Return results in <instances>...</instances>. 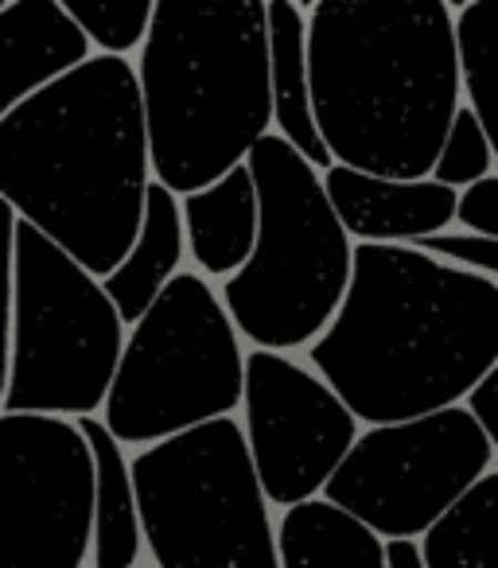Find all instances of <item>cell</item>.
<instances>
[{
    "instance_id": "10",
    "label": "cell",
    "mask_w": 498,
    "mask_h": 568,
    "mask_svg": "<svg viewBox=\"0 0 498 568\" xmlns=\"http://www.w3.org/2000/svg\"><path fill=\"white\" fill-rule=\"evenodd\" d=\"M94 464L74 420L0 413V568H82Z\"/></svg>"
},
{
    "instance_id": "7",
    "label": "cell",
    "mask_w": 498,
    "mask_h": 568,
    "mask_svg": "<svg viewBox=\"0 0 498 568\" xmlns=\"http://www.w3.org/2000/svg\"><path fill=\"white\" fill-rule=\"evenodd\" d=\"M121 347L125 324L102 281L17 219L4 413L94 417L110 394Z\"/></svg>"
},
{
    "instance_id": "27",
    "label": "cell",
    "mask_w": 498,
    "mask_h": 568,
    "mask_svg": "<svg viewBox=\"0 0 498 568\" xmlns=\"http://www.w3.org/2000/svg\"><path fill=\"white\" fill-rule=\"evenodd\" d=\"M382 557L386 568H420L417 541H382Z\"/></svg>"
},
{
    "instance_id": "18",
    "label": "cell",
    "mask_w": 498,
    "mask_h": 568,
    "mask_svg": "<svg viewBox=\"0 0 498 568\" xmlns=\"http://www.w3.org/2000/svg\"><path fill=\"white\" fill-rule=\"evenodd\" d=\"M277 568H386L382 541L324 498L288 506L277 526Z\"/></svg>"
},
{
    "instance_id": "14",
    "label": "cell",
    "mask_w": 498,
    "mask_h": 568,
    "mask_svg": "<svg viewBox=\"0 0 498 568\" xmlns=\"http://www.w3.org/2000/svg\"><path fill=\"white\" fill-rule=\"evenodd\" d=\"M183 237L203 273L234 276L250 261L257 237V191L250 168H230L222 180L180 199Z\"/></svg>"
},
{
    "instance_id": "8",
    "label": "cell",
    "mask_w": 498,
    "mask_h": 568,
    "mask_svg": "<svg viewBox=\"0 0 498 568\" xmlns=\"http://www.w3.org/2000/svg\"><path fill=\"white\" fill-rule=\"evenodd\" d=\"M242 343L218 293L175 273L129 332L102 402L118 444H152L222 420L242 405Z\"/></svg>"
},
{
    "instance_id": "19",
    "label": "cell",
    "mask_w": 498,
    "mask_h": 568,
    "mask_svg": "<svg viewBox=\"0 0 498 568\" xmlns=\"http://www.w3.org/2000/svg\"><path fill=\"white\" fill-rule=\"evenodd\" d=\"M420 568H498V471H487L425 529Z\"/></svg>"
},
{
    "instance_id": "6",
    "label": "cell",
    "mask_w": 498,
    "mask_h": 568,
    "mask_svg": "<svg viewBox=\"0 0 498 568\" xmlns=\"http://www.w3.org/2000/svg\"><path fill=\"white\" fill-rule=\"evenodd\" d=\"M129 479L156 568H277V526L234 417L141 448Z\"/></svg>"
},
{
    "instance_id": "5",
    "label": "cell",
    "mask_w": 498,
    "mask_h": 568,
    "mask_svg": "<svg viewBox=\"0 0 498 568\" xmlns=\"http://www.w3.org/2000/svg\"><path fill=\"white\" fill-rule=\"evenodd\" d=\"M257 191L254 253L222 281V308L257 351L308 347L339 308L350 281V237L343 234L324 183L277 133L245 152Z\"/></svg>"
},
{
    "instance_id": "20",
    "label": "cell",
    "mask_w": 498,
    "mask_h": 568,
    "mask_svg": "<svg viewBox=\"0 0 498 568\" xmlns=\"http://www.w3.org/2000/svg\"><path fill=\"white\" fill-rule=\"evenodd\" d=\"M451 48H456L459 90H467V110L479 118L490 136V121L498 113L495 102V63H490V4L471 0L451 9Z\"/></svg>"
},
{
    "instance_id": "13",
    "label": "cell",
    "mask_w": 498,
    "mask_h": 568,
    "mask_svg": "<svg viewBox=\"0 0 498 568\" xmlns=\"http://www.w3.org/2000/svg\"><path fill=\"white\" fill-rule=\"evenodd\" d=\"M87 59V36L55 0H9L0 12V121Z\"/></svg>"
},
{
    "instance_id": "16",
    "label": "cell",
    "mask_w": 498,
    "mask_h": 568,
    "mask_svg": "<svg viewBox=\"0 0 498 568\" xmlns=\"http://www.w3.org/2000/svg\"><path fill=\"white\" fill-rule=\"evenodd\" d=\"M265 40H270V102L277 136L319 172L332 168L327 149L312 121L308 71H304V9L293 0L265 4Z\"/></svg>"
},
{
    "instance_id": "4",
    "label": "cell",
    "mask_w": 498,
    "mask_h": 568,
    "mask_svg": "<svg viewBox=\"0 0 498 568\" xmlns=\"http://www.w3.org/2000/svg\"><path fill=\"white\" fill-rule=\"evenodd\" d=\"M133 74L149 168L175 199L245 164L273 133L262 0H156Z\"/></svg>"
},
{
    "instance_id": "23",
    "label": "cell",
    "mask_w": 498,
    "mask_h": 568,
    "mask_svg": "<svg viewBox=\"0 0 498 568\" xmlns=\"http://www.w3.org/2000/svg\"><path fill=\"white\" fill-rule=\"evenodd\" d=\"M409 250L444 261V265H451V268H467V273L490 276V281H495V273H498V242L495 237L448 234V230H440V234L417 237Z\"/></svg>"
},
{
    "instance_id": "22",
    "label": "cell",
    "mask_w": 498,
    "mask_h": 568,
    "mask_svg": "<svg viewBox=\"0 0 498 568\" xmlns=\"http://www.w3.org/2000/svg\"><path fill=\"white\" fill-rule=\"evenodd\" d=\"M490 168H495V149H490L487 129L479 125V118H475L467 105H459L448 133H444V144H440V152H436V164L428 180L456 191V187H471V183L495 175Z\"/></svg>"
},
{
    "instance_id": "1",
    "label": "cell",
    "mask_w": 498,
    "mask_h": 568,
    "mask_svg": "<svg viewBox=\"0 0 498 568\" xmlns=\"http://www.w3.org/2000/svg\"><path fill=\"white\" fill-rule=\"evenodd\" d=\"M308 358L370 428L451 409L498 366V281L409 245H355L347 293Z\"/></svg>"
},
{
    "instance_id": "24",
    "label": "cell",
    "mask_w": 498,
    "mask_h": 568,
    "mask_svg": "<svg viewBox=\"0 0 498 568\" xmlns=\"http://www.w3.org/2000/svg\"><path fill=\"white\" fill-rule=\"evenodd\" d=\"M12 245H17V214L0 199V402L9 386V343H12Z\"/></svg>"
},
{
    "instance_id": "2",
    "label": "cell",
    "mask_w": 498,
    "mask_h": 568,
    "mask_svg": "<svg viewBox=\"0 0 498 568\" xmlns=\"http://www.w3.org/2000/svg\"><path fill=\"white\" fill-rule=\"evenodd\" d=\"M133 63L90 55L0 121V199L105 281L133 250L149 191Z\"/></svg>"
},
{
    "instance_id": "11",
    "label": "cell",
    "mask_w": 498,
    "mask_h": 568,
    "mask_svg": "<svg viewBox=\"0 0 498 568\" xmlns=\"http://www.w3.org/2000/svg\"><path fill=\"white\" fill-rule=\"evenodd\" d=\"M245 452L265 503L301 506L324 490L358 436V420L308 371L273 351L242 363Z\"/></svg>"
},
{
    "instance_id": "9",
    "label": "cell",
    "mask_w": 498,
    "mask_h": 568,
    "mask_svg": "<svg viewBox=\"0 0 498 568\" xmlns=\"http://www.w3.org/2000/svg\"><path fill=\"white\" fill-rule=\"evenodd\" d=\"M487 471L495 448L464 405L355 436L324 483V503L350 514L378 541H417Z\"/></svg>"
},
{
    "instance_id": "3",
    "label": "cell",
    "mask_w": 498,
    "mask_h": 568,
    "mask_svg": "<svg viewBox=\"0 0 498 568\" xmlns=\"http://www.w3.org/2000/svg\"><path fill=\"white\" fill-rule=\"evenodd\" d=\"M312 121L339 168L428 180L464 102L444 0H319L304 12Z\"/></svg>"
},
{
    "instance_id": "21",
    "label": "cell",
    "mask_w": 498,
    "mask_h": 568,
    "mask_svg": "<svg viewBox=\"0 0 498 568\" xmlns=\"http://www.w3.org/2000/svg\"><path fill=\"white\" fill-rule=\"evenodd\" d=\"M74 28L87 36V43L102 48V55L125 59L141 48L149 36V20L156 0H55Z\"/></svg>"
},
{
    "instance_id": "26",
    "label": "cell",
    "mask_w": 498,
    "mask_h": 568,
    "mask_svg": "<svg viewBox=\"0 0 498 568\" xmlns=\"http://www.w3.org/2000/svg\"><path fill=\"white\" fill-rule=\"evenodd\" d=\"M464 413L475 420V425H479V433L487 436L490 448H498V366H495V371H487L471 386Z\"/></svg>"
},
{
    "instance_id": "15",
    "label": "cell",
    "mask_w": 498,
    "mask_h": 568,
    "mask_svg": "<svg viewBox=\"0 0 498 568\" xmlns=\"http://www.w3.org/2000/svg\"><path fill=\"white\" fill-rule=\"evenodd\" d=\"M180 261H183L180 199L152 180L149 191H144V214H141V230L133 237V250L102 281V293L110 296L121 324H136L152 308V301L164 293V284L180 273Z\"/></svg>"
},
{
    "instance_id": "25",
    "label": "cell",
    "mask_w": 498,
    "mask_h": 568,
    "mask_svg": "<svg viewBox=\"0 0 498 568\" xmlns=\"http://www.w3.org/2000/svg\"><path fill=\"white\" fill-rule=\"evenodd\" d=\"M451 222L467 230L475 237H495L498 242V180L487 175V180L464 187V195H456V214Z\"/></svg>"
},
{
    "instance_id": "17",
    "label": "cell",
    "mask_w": 498,
    "mask_h": 568,
    "mask_svg": "<svg viewBox=\"0 0 498 568\" xmlns=\"http://www.w3.org/2000/svg\"><path fill=\"white\" fill-rule=\"evenodd\" d=\"M74 428L87 440L94 464V518H90L94 568H133L141 560V521H136L129 459L98 417H79Z\"/></svg>"
},
{
    "instance_id": "12",
    "label": "cell",
    "mask_w": 498,
    "mask_h": 568,
    "mask_svg": "<svg viewBox=\"0 0 498 568\" xmlns=\"http://www.w3.org/2000/svg\"><path fill=\"white\" fill-rule=\"evenodd\" d=\"M319 183L343 234L358 237V245H413L417 237L440 234L459 195L436 180H378L339 164L327 168Z\"/></svg>"
}]
</instances>
